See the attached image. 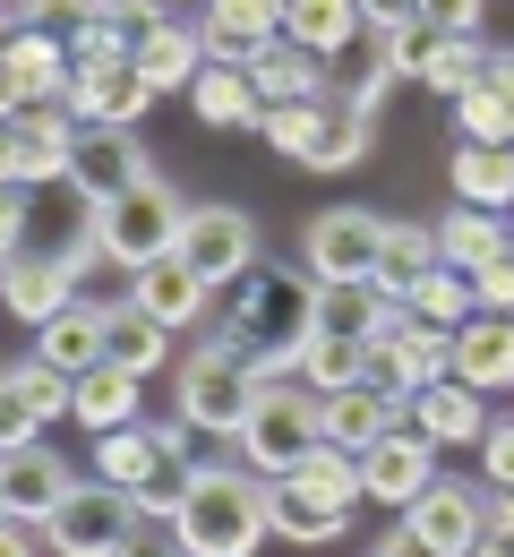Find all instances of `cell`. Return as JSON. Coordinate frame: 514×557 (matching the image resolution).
Wrapping results in <instances>:
<instances>
[{"mask_svg": "<svg viewBox=\"0 0 514 557\" xmlns=\"http://www.w3.org/2000/svg\"><path fill=\"white\" fill-rule=\"evenodd\" d=\"M368 154V112H352V103H335V121H326V138L309 146V172H352Z\"/></svg>", "mask_w": 514, "mask_h": 557, "instance_id": "obj_45", "label": "cell"}, {"mask_svg": "<svg viewBox=\"0 0 514 557\" xmlns=\"http://www.w3.org/2000/svg\"><path fill=\"white\" fill-rule=\"evenodd\" d=\"M121 557H189V549H180V532H172V523H138V541H129Z\"/></svg>", "mask_w": 514, "mask_h": 557, "instance_id": "obj_50", "label": "cell"}, {"mask_svg": "<svg viewBox=\"0 0 514 557\" xmlns=\"http://www.w3.org/2000/svg\"><path fill=\"white\" fill-rule=\"evenodd\" d=\"M189 488H198V463H189V429H180V437L163 446V463H154L129 497H138V515H147V523H172V515L189 506Z\"/></svg>", "mask_w": 514, "mask_h": 557, "instance_id": "obj_38", "label": "cell"}, {"mask_svg": "<svg viewBox=\"0 0 514 557\" xmlns=\"http://www.w3.org/2000/svg\"><path fill=\"white\" fill-rule=\"evenodd\" d=\"M154 103L147 70H138V52H121V61H77L70 77V112L77 121H95V129H138Z\"/></svg>", "mask_w": 514, "mask_h": 557, "instance_id": "obj_15", "label": "cell"}, {"mask_svg": "<svg viewBox=\"0 0 514 557\" xmlns=\"http://www.w3.org/2000/svg\"><path fill=\"white\" fill-rule=\"evenodd\" d=\"M77 121L70 103H26V112H9L0 121V181L9 189H52V181H70V146H77Z\"/></svg>", "mask_w": 514, "mask_h": 557, "instance_id": "obj_8", "label": "cell"}, {"mask_svg": "<svg viewBox=\"0 0 514 557\" xmlns=\"http://www.w3.org/2000/svg\"><path fill=\"white\" fill-rule=\"evenodd\" d=\"M249 77H258V95H266V103H317V95H326V61H317V52H300L292 35H284V44H266V52L249 61Z\"/></svg>", "mask_w": 514, "mask_h": 557, "instance_id": "obj_35", "label": "cell"}, {"mask_svg": "<svg viewBox=\"0 0 514 557\" xmlns=\"http://www.w3.org/2000/svg\"><path fill=\"white\" fill-rule=\"evenodd\" d=\"M215 335L240 351L258 377H300V351L317 335V275H292V267L258 258L249 275L231 283Z\"/></svg>", "mask_w": 514, "mask_h": 557, "instance_id": "obj_1", "label": "cell"}, {"mask_svg": "<svg viewBox=\"0 0 514 557\" xmlns=\"http://www.w3.org/2000/svg\"><path fill=\"white\" fill-rule=\"evenodd\" d=\"M77 412V377L70 369H52V360H35V351H17L9 360V377H0V437L17 446V437H43L52 420Z\"/></svg>", "mask_w": 514, "mask_h": 557, "instance_id": "obj_11", "label": "cell"}, {"mask_svg": "<svg viewBox=\"0 0 514 557\" xmlns=\"http://www.w3.org/2000/svg\"><path fill=\"white\" fill-rule=\"evenodd\" d=\"M480 481L514 488V420H489V437H480Z\"/></svg>", "mask_w": 514, "mask_h": 557, "instance_id": "obj_48", "label": "cell"}, {"mask_svg": "<svg viewBox=\"0 0 514 557\" xmlns=\"http://www.w3.org/2000/svg\"><path fill=\"white\" fill-rule=\"evenodd\" d=\"M454 377L480 386V395H506L514 386V318L480 309L472 326H454Z\"/></svg>", "mask_w": 514, "mask_h": 557, "instance_id": "obj_26", "label": "cell"}, {"mask_svg": "<svg viewBox=\"0 0 514 557\" xmlns=\"http://www.w3.org/2000/svg\"><path fill=\"white\" fill-rule=\"evenodd\" d=\"M95 17H103V0H9V26H43L61 44H70L77 26H95Z\"/></svg>", "mask_w": 514, "mask_h": 557, "instance_id": "obj_46", "label": "cell"}, {"mask_svg": "<svg viewBox=\"0 0 514 557\" xmlns=\"http://www.w3.org/2000/svg\"><path fill=\"white\" fill-rule=\"evenodd\" d=\"M112 360H121L129 377H154V369L172 360V326H154V318L129 300V292L112 300Z\"/></svg>", "mask_w": 514, "mask_h": 557, "instance_id": "obj_36", "label": "cell"}, {"mask_svg": "<svg viewBox=\"0 0 514 557\" xmlns=\"http://www.w3.org/2000/svg\"><path fill=\"white\" fill-rule=\"evenodd\" d=\"M163 9H189V0H163Z\"/></svg>", "mask_w": 514, "mask_h": 557, "instance_id": "obj_55", "label": "cell"}, {"mask_svg": "<svg viewBox=\"0 0 514 557\" xmlns=\"http://www.w3.org/2000/svg\"><path fill=\"white\" fill-rule=\"evenodd\" d=\"M394 429H403V404H394V395H377V386H343V395H326V437H335V446H352V455H368V446H377V437H394Z\"/></svg>", "mask_w": 514, "mask_h": 557, "instance_id": "obj_30", "label": "cell"}, {"mask_svg": "<svg viewBox=\"0 0 514 557\" xmlns=\"http://www.w3.org/2000/svg\"><path fill=\"white\" fill-rule=\"evenodd\" d=\"M240 446V463L249 472H292L300 455H317L326 446V395L317 386H300V377H266V395H258V412H249V429L231 437Z\"/></svg>", "mask_w": 514, "mask_h": 557, "instance_id": "obj_4", "label": "cell"}, {"mask_svg": "<svg viewBox=\"0 0 514 557\" xmlns=\"http://www.w3.org/2000/svg\"><path fill=\"white\" fill-rule=\"evenodd\" d=\"M189 112L206 129H258L266 121V95H258V77L240 70V61H206L198 86H189Z\"/></svg>", "mask_w": 514, "mask_h": 557, "instance_id": "obj_27", "label": "cell"}, {"mask_svg": "<svg viewBox=\"0 0 514 557\" xmlns=\"http://www.w3.org/2000/svg\"><path fill=\"white\" fill-rule=\"evenodd\" d=\"M35 532H43V523H17V515H9V541H0V557H43V549H35Z\"/></svg>", "mask_w": 514, "mask_h": 557, "instance_id": "obj_52", "label": "cell"}, {"mask_svg": "<svg viewBox=\"0 0 514 557\" xmlns=\"http://www.w3.org/2000/svg\"><path fill=\"white\" fill-rule=\"evenodd\" d=\"M292 481H309L317 497H326V506H343V515H352V506L368 497V472H361V455H352V446H335V437H326L317 455H300V463H292Z\"/></svg>", "mask_w": 514, "mask_h": 557, "instance_id": "obj_39", "label": "cell"}, {"mask_svg": "<svg viewBox=\"0 0 514 557\" xmlns=\"http://www.w3.org/2000/svg\"><path fill=\"white\" fill-rule=\"evenodd\" d=\"M472 292H480V309H498V318H514V240L489 258V267H472Z\"/></svg>", "mask_w": 514, "mask_h": 557, "instance_id": "obj_47", "label": "cell"}, {"mask_svg": "<svg viewBox=\"0 0 514 557\" xmlns=\"http://www.w3.org/2000/svg\"><path fill=\"white\" fill-rule=\"evenodd\" d=\"M258 395H266V377L223 344V335L215 344H189V360H180V420H189L198 437H240L249 412H258Z\"/></svg>", "mask_w": 514, "mask_h": 557, "instance_id": "obj_5", "label": "cell"}, {"mask_svg": "<svg viewBox=\"0 0 514 557\" xmlns=\"http://www.w3.org/2000/svg\"><path fill=\"white\" fill-rule=\"evenodd\" d=\"M506 240H514V214H498V207H463V198H454V207L438 214V249H446V267H463V275L489 267Z\"/></svg>", "mask_w": 514, "mask_h": 557, "instance_id": "obj_31", "label": "cell"}, {"mask_svg": "<svg viewBox=\"0 0 514 557\" xmlns=\"http://www.w3.org/2000/svg\"><path fill=\"white\" fill-rule=\"evenodd\" d=\"M326 121H335V95H317V103H266V121H258V138H275L292 163H309V146L326 138Z\"/></svg>", "mask_w": 514, "mask_h": 557, "instance_id": "obj_42", "label": "cell"}, {"mask_svg": "<svg viewBox=\"0 0 514 557\" xmlns=\"http://www.w3.org/2000/svg\"><path fill=\"white\" fill-rule=\"evenodd\" d=\"M454 198H463V207H498V214H514V146L454 138Z\"/></svg>", "mask_w": 514, "mask_h": 557, "instance_id": "obj_33", "label": "cell"}, {"mask_svg": "<svg viewBox=\"0 0 514 557\" xmlns=\"http://www.w3.org/2000/svg\"><path fill=\"white\" fill-rule=\"evenodd\" d=\"M368 35H386V26H403V17H421V0H361Z\"/></svg>", "mask_w": 514, "mask_h": 557, "instance_id": "obj_51", "label": "cell"}, {"mask_svg": "<svg viewBox=\"0 0 514 557\" xmlns=\"http://www.w3.org/2000/svg\"><path fill=\"white\" fill-rule=\"evenodd\" d=\"M489 523H498V532H514V488H489Z\"/></svg>", "mask_w": 514, "mask_h": 557, "instance_id": "obj_53", "label": "cell"}, {"mask_svg": "<svg viewBox=\"0 0 514 557\" xmlns=\"http://www.w3.org/2000/svg\"><path fill=\"white\" fill-rule=\"evenodd\" d=\"M368 377V344L361 335H309V351H300V386H317V395H343V386H361Z\"/></svg>", "mask_w": 514, "mask_h": 557, "instance_id": "obj_37", "label": "cell"}, {"mask_svg": "<svg viewBox=\"0 0 514 557\" xmlns=\"http://www.w3.org/2000/svg\"><path fill=\"white\" fill-rule=\"evenodd\" d=\"M403 532L429 557H480V541H489V481L480 488H463V481L421 488V497L403 506Z\"/></svg>", "mask_w": 514, "mask_h": 557, "instance_id": "obj_9", "label": "cell"}, {"mask_svg": "<svg viewBox=\"0 0 514 557\" xmlns=\"http://www.w3.org/2000/svg\"><path fill=\"white\" fill-rule=\"evenodd\" d=\"M403 429H421L429 446H480L489 437V395L463 386V377H438V386H421L403 404Z\"/></svg>", "mask_w": 514, "mask_h": 557, "instance_id": "obj_20", "label": "cell"}, {"mask_svg": "<svg viewBox=\"0 0 514 557\" xmlns=\"http://www.w3.org/2000/svg\"><path fill=\"white\" fill-rule=\"evenodd\" d=\"M180 258L198 267V275L215 283V292H231V283L249 275L266 249H258V223L240 207H189V232H180Z\"/></svg>", "mask_w": 514, "mask_h": 557, "instance_id": "obj_14", "label": "cell"}, {"mask_svg": "<svg viewBox=\"0 0 514 557\" xmlns=\"http://www.w3.org/2000/svg\"><path fill=\"white\" fill-rule=\"evenodd\" d=\"M266 515H275V541H292V549H326V541H343V506H326L309 481H292V472H275L266 481Z\"/></svg>", "mask_w": 514, "mask_h": 557, "instance_id": "obj_25", "label": "cell"}, {"mask_svg": "<svg viewBox=\"0 0 514 557\" xmlns=\"http://www.w3.org/2000/svg\"><path fill=\"white\" fill-rule=\"evenodd\" d=\"M138 395H147V377H129V369H121V360H95V369H86V377H77V429H95V437H103V429H129V420H147L138 412Z\"/></svg>", "mask_w": 514, "mask_h": 557, "instance_id": "obj_29", "label": "cell"}, {"mask_svg": "<svg viewBox=\"0 0 514 557\" xmlns=\"http://www.w3.org/2000/svg\"><path fill=\"white\" fill-rule=\"evenodd\" d=\"M138 181H154V163H147V146H138V129H77L70 146V189L86 198V207H112V198H129Z\"/></svg>", "mask_w": 514, "mask_h": 557, "instance_id": "obj_12", "label": "cell"}, {"mask_svg": "<svg viewBox=\"0 0 514 557\" xmlns=\"http://www.w3.org/2000/svg\"><path fill=\"white\" fill-rule=\"evenodd\" d=\"M361 0H284V35H292L300 52H317V61H335V52H352L361 44Z\"/></svg>", "mask_w": 514, "mask_h": 557, "instance_id": "obj_32", "label": "cell"}, {"mask_svg": "<svg viewBox=\"0 0 514 557\" xmlns=\"http://www.w3.org/2000/svg\"><path fill=\"white\" fill-rule=\"evenodd\" d=\"M454 138L514 146V44H489V70L472 95H454Z\"/></svg>", "mask_w": 514, "mask_h": 557, "instance_id": "obj_23", "label": "cell"}, {"mask_svg": "<svg viewBox=\"0 0 514 557\" xmlns=\"http://www.w3.org/2000/svg\"><path fill=\"white\" fill-rule=\"evenodd\" d=\"M129 300L147 309L154 326L189 335V326H206V309H215V283H206L189 258H180V249H172V258H154V267H129Z\"/></svg>", "mask_w": 514, "mask_h": 557, "instance_id": "obj_16", "label": "cell"}, {"mask_svg": "<svg viewBox=\"0 0 514 557\" xmlns=\"http://www.w3.org/2000/svg\"><path fill=\"white\" fill-rule=\"evenodd\" d=\"M394 318H403V300H394L386 283H368V275L317 283V326H326V335H361V344H377Z\"/></svg>", "mask_w": 514, "mask_h": 557, "instance_id": "obj_24", "label": "cell"}, {"mask_svg": "<svg viewBox=\"0 0 514 557\" xmlns=\"http://www.w3.org/2000/svg\"><path fill=\"white\" fill-rule=\"evenodd\" d=\"M480 70H489V44H480V35H446L438 70L421 77V86H429V95H446V103H454V95H472V86H480Z\"/></svg>", "mask_w": 514, "mask_h": 557, "instance_id": "obj_44", "label": "cell"}, {"mask_svg": "<svg viewBox=\"0 0 514 557\" xmlns=\"http://www.w3.org/2000/svg\"><path fill=\"white\" fill-rule=\"evenodd\" d=\"M103 240H95V207L77 198L70 181L52 189H9V240H0V267H95Z\"/></svg>", "mask_w": 514, "mask_h": 557, "instance_id": "obj_3", "label": "cell"}, {"mask_svg": "<svg viewBox=\"0 0 514 557\" xmlns=\"http://www.w3.org/2000/svg\"><path fill=\"white\" fill-rule=\"evenodd\" d=\"M480 9H489V0H421V17L446 26V35H480Z\"/></svg>", "mask_w": 514, "mask_h": 557, "instance_id": "obj_49", "label": "cell"}, {"mask_svg": "<svg viewBox=\"0 0 514 557\" xmlns=\"http://www.w3.org/2000/svg\"><path fill=\"white\" fill-rule=\"evenodd\" d=\"M77 488V472L43 446V437H17L9 455H0V506L17 515V523H52V506Z\"/></svg>", "mask_w": 514, "mask_h": 557, "instance_id": "obj_17", "label": "cell"}, {"mask_svg": "<svg viewBox=\"0 0 514 557\" xmlns=\"http://www.w3.org/2000/svg\"><path fill=\"white\" fill-rule=\"evenodd\" d=\"M412 318H429V326H472V318H480V292H472V275H463V267L421 275V292H412Z\"/></svg>", "mask_w": 514, "mask_h": 557, "instance_id": "obj_43", "label": "cell"}, {"mask_svg": "<svg viewBox=\"0 0 514 557\" xmlns=\"http://www.w3.org/2000/svg\"><path fill=\"white\" fill-rule=\"evenodd\" d=\"M180 429H189V420H129V429H103V437H95V472L121 481V488H138L154 463H163V446H172Z\"/></svg>", "mask_w": 514, "mask_h": 557, "instance_id": "obj_28", "label": "cell"}, {"mask_svg": "<svg viewBox=\"0 0 514 557\" xmlns=\"http://www.w3.org/2000/svg\"><path fill=\"white\" fill-rule=\"evenodd\" d=\"M77 300V267H9V309L26 318V326H43L52 309H70Z\"/></svg>", "mask_w": 514, "mask_h": 557, "instance_id": "obj_41", "label": "cell"}, {"mask_svg": "<svg viewBox=\"0 0 514 557\" xmlns=\"http://www.w3.org/2000/svg\"><path fill=\"white\" fill-rule=\"evenodd\" d=\"M70 77H77V52L43 26H9V52H0V95L9 112L26 103H70Z\"/></svg>", "mask_w": 514, "mask_h": 557, "instance_id": "obj_13", "label": "cell"}, {"mask_svg": "<svg viewBox=\"0 0 514 557\" xmlns=\"http://www.w3.org/2000/svg\"><path fill=\"white\" fill-rule=\"evenodd\" d=\"M138 523H147V515H138V497H129L121 481H103V472H95V481H77L70 497L52 506L43 549H52V557H121L129 541H138Z\"/></svg>", "mask_w": 514, "mask_h": 557, "instance_id": "obj_7", "label": "cell"}, {"mask_svg": "<svg viewBox=\"0 0 514 557\" xmlns=\"http://www.w3.org/2000/svg\"><path fill=\"white\" fill-rule=\"evenodd\" d=\"M198 17V35H206V52L215 61H258L266 44H284V0H198L189 9Z\"/></svg>", "mask_w": 514, "mask_h": 557, "instance_id": "obj_19", "label": "cell"}, {"mask_svg": "<svg viewBox=\"0 0 514 557\" xmlns=\"http://www.w3.org/2000/svg\"><path fill=\"white\" fill-rule=\"evenodd\" d=\"M215 52H206V35H198V17H154L147 35H138V70H147V86L154 95H189L198 86V70H206Z\"/></svg>", "mask_w": 514, "mask_h": 557, "instance_id": "obj_22", "label": "cell"}, {"mask_svg": "<svg viewBox=\"0 0 514 557\" xmlns=\"http://www.w3.org/2000/svg\"><path fill=\"white\" fill-rule=\"evenodd\" d=\"M300 258H309V275H317V283H335V275H368V283H377L386 214H377V207H326V214H309Z\"/></svg>", "mask_w": 514, "mask_h": 557, "instance_id": "obj_10", "label": "cell"}, {"mask_svg": "<svg viewBox=\"0 0 514 557\" xmlns=\"http://www.w3.org/2000/svg\"><path fill=\"white\" fill-rule=\"evenodd\" d=\"M180 232H189V207H180V189H172L163 172L138 181L129 198L95 207V240H103V258H112L121 275H129V267H154V258H172Z\"/></svg>", "mask_w": 514, "mask_h": 557, "instance_id": "obj_6", "label": "cell"}, {"mask_svg": "<svg viewBox=\"0 0 514 557\" xmlns=\"http://www.w3.org/2000/svg\"><path fill=\"white\" fill-rule=\"evenodd\" d=\"M446 249H438V223H386V258H377V283L412 309V292H421V275H438Z\"/></svg>", "mask_w": 514, "mask_h": 557, "instance_id": "obj_34", "label": "cell"}, {"mask_svg": "<svg viewBox=\"0 0 514 557\" xmlns=\"http://www.w3.org/2000/svg\"><path fill=\"white\" fill-rule=\"evenodd\" d=\"M35 360H52V369H70V377H86L95 360H112V300H86L77 292L70 309H52L43 326H35Z\"/></svg>", "mask_w": 514, "mask_h": 557, "instance_id": "obj_18", "label": "cell"}, {"mask_svg": "<svg viewBox=\"0 0 514 557\" xmlns=\"http://www.w3.org/2000/svg\"><path fill=\"white\" fill-rule=\"evenodd\" d=\"M480 557H514V532H498V523H489V541H480Z\"/></svg>", "mask_w": 514, "mask_h": 557, "instance_id": "obj_54", "label": "cell"}, {"mask_svg": "<svg viewBox=\"0 0 514 557\" xmlns=\"http://www.w3.org/2000/svg\"><path fill=\"white\" fill-rule=\"evenodd\" d=\"M361 472H368V497L403 515L421 488H438V446H429L421 429H394V437H377V446L361 455Z\"/></svg>", "mask_w": 514, "mask_h": 557, "instance_id": "obj_21", "label": "cell"}, {"mask_svg": "<svg viewBox=\"0 0 514 557\" xmlns=\"http://www.w3.org/2000/svg\"><path fill=\"white\" fill-rule=\"evenodd\" d=\"M438 52H446V26H429V17H403V26L377 35V70L386 77H429Z\"/></svg>", "mask_w": 514, "mask_h": 557, "instance_id": "obj_40", "label": "cell"}, {"mask_svg": "<svg viewBox=\"0 0 514 557\" xmlns=\"http://www.w3.org/2000/svg\"><path fill=\"white\" fill-rule=\"evenodd\" d=\"M180 549L189 557H258V541H275V515H266V472H240V463H198L189 506L172 515Z\"/></svg>", "mask_w": 514, "mask_h": 557, "instance_id": "obj_2", "label": "cell"}]
</instances>
